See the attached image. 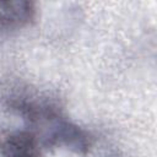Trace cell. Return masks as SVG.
<instances>
[{
	"instance_id": "6da1fadb",
	"label": "cell",
	"mask_w": 157,
	"mask_h": 157,
	"mask_svg": "<svg viewBox=\"0 0 157 157\" xmlns=\"http://www.w3.org/2000/svg\"><path fill=\"white\" fill-rule=\"evenodd\" d=\"M4 104L25 121V128L34 134L43 150L65 148L80 156L90 152V134L70 120L53 99L37 93L15 91L4 97Z\"/></svg>"
},
{
	"instance_id": "7a4b0ae2",
	"label": "cell",
	"mask_w": 157,
	"mask_h": 157,
	"mask_svg": "<svg viewBox=\"0 0 157 157\" xmlns=\"http://www.w3.org/2000/svg\"><path fill=\"white\" fill-rule=\"evenodd\" d=\"M38 139L27 128L0 130V157H42Z\"/></svg>"
},
{
	"instance_id": "3957f363",
	"label": "cell",
	"mask_w": 157,
	"mask_h": 157,
	"mask_svg": "<svg viewBox=\"0 0 157 157\" xmlns=\"http://www.w3.org/2000/svg\"><path fill=\"white\" fill-rule=\"evenodd\" d=\"M34 17L36 5L32 1H0V38L27 27Z\"/></svg>"
}]
</instances>
